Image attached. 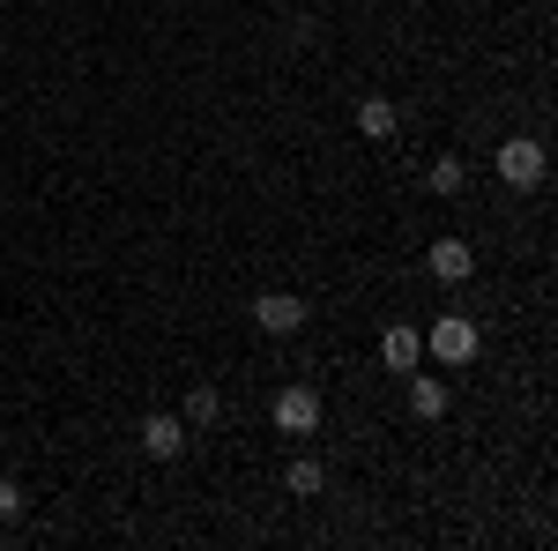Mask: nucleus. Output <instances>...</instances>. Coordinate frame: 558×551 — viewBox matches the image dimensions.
Masks as SVG:
<instances>
[{"mask_svg": "<svg viewBox=\"0 0 558 551\" xmlns=\"http://www.w3.org/2000/svg\"><path fill=\"white\" fill-rule=\"evenodd\" d=\"M425 350L439 358V366H470L476 350H484V336H476V321H462V313H439L425 328Z\"/></svg>", "mask_w": 558, "mask_h": 551, "instance_id": "nucleus-1", "label": "nucleus"}, {"mask_svg": "<svg viewBox=\"0 0 558 551\" xmlns=\"http://www.w3.org/2000/svg\"><path fill=\"white\" fill-rule=\"evenodd\" d=\"M499 179L507 187H544V142H529V134H514V142H499Z\"/></svg>", "mask_w": 558, "mask_h": 551, "instance_id": "nucleus-2", "label": "nucleus"}, {"mask_svg": "<svg viewBox=\"0 0 558 551\" xmlns=\"http://www.w3.org/2000/svg\"><path fill=\"white\" fill-rule=\"evenodd\" d=\"M313 424H320V387H283V395H276V432H291V440H305V432H313Z\"/></svg>", "mask_w": 558, "mask_h": 551, "instance_id": "nucleus-3", "label": "nucleus"}, {"mask_svg": "<svg viewBox=\"0 0 558 551\" xmlns=\"http://www.w3.org/2000/svg\"><path fill=\"white\" fill-rule=\"evenodd\" d=\"M254 321L268 328V336H299V328H305V298L299 291H260L254 298Z\"/></svg>", "mask_w": 558, "mask_h": 551, "instance_id": "nucleus-4", "label": "nucleus"}, {"mask_svg": "<svg viewBox=\"0 0 558 551\" xmlns=\"http://www.w3.org/2000/svg\"><path fill=\"white\" fill-rule=\"evenodd\" d=\"M432 276H439V284H470L476 276L470 239H439V247H432Z\"/></svg>", "mask_w": 558, "mask_h": 551, "instance_id": "nucleus-5", "label": "nucleus"}, {"mask_svg": "<svg viewBox=\"0 0 558 551\" xmlns=\"http://www.w3.org/2000/svg\"><path fill=\"white\" fill-rule=\"evenodd\" d=\"M417 358H425V336H417V328H387L380 336V366L387 373H417Z\"/></svg>", "mask_w": 558, "mask_h": 551, "instance_id": "nucleus-6", "label": "nucleus"}, {"mask_svg": "<svg viewBox=\"0 0 558 551\" xmlns=\"http://www.w3.org/2000/svg\"><path fill=\"white\" fill-rule=\"evenodd\" d=\"M142 447H149L157 463H172L179 447H186V418H149L142 424Z\"/></svg>", "mask_w": 558, "mask_h": 551, "instance_id": "nucleus-7", "label": "nucleus"}, {"mask_svg": "<svg viewBox=\"0 0 558 551\" xmlns=\"http://www.w3.org/2000/svg\"><path fill=\"white\" fill-rule=\"evenodd\" d=\"M395 128H402L395 97H365V105H357V134H365V142H387Z\"/></svg>", "mask_w": 558, "mask_h": 551, "instance_id": "nucleus-8", "label": "nucleus"}, {"mask_svg": "<svg viewBox=\"0 0 558 551\" xmlns=\"http://www.w3.org/2000/svg\"><path fill=\"white\" fill-rule=\"evenodd\" d=\"M402 381H410V373H402ZM447 403H454L447 381H425V373L410 381V410H417V418H447Z\"/></svg>", "mask_w": 558, "mask_h": 551, "instance_id": "nucleus-9", "label": "nucleus"}, {"mask_svg": "<svg viewBox=\"0 0 558 551\" xmlns=\"http://www.w3.org/2000/svg\"><path fill=\"white\" fill-rule=\"evenodd\" d=\"M320 484H328V469L313 463V455H299V463L283 469V492H291V500H313V492H320Z\"/></svg>", "mask_w": 558, "mask_h": 551, "instance_id": "nucleus-10", "label": "nucleus"}, {"mask_svg": "<svg viewBox=\"0 0 558 551\" xmlns=\"http://www.w3.org/2000/svg\"><path fill=\"white\" fill-rule=\"evenodd\" d=\"M179 418H186V432H194V424H216V418H223V395H216V387H194Z\"/></svg>", "mask_w": 558, "mask_h": 551, "instance_id": "nucleus-11", "label": "nucleus"}, {"mask_svg": "<svg viewBox=\"0 0 558 551\" xmlns=\"http://www.w3.org/2000/svg\"><path fill=\"white\" fill-rule=\"evenodd\" d=\"M432 187H439V194H462V187H470V165H462V157H439V165H432Z\"/></svg>", "mask_w": 558, "mask_h": 551, "instance_id": "nucleus-12", "label": "nucleus"}, {"mask_svg": "<svg viewBox=\"0 0 558 551\" xmlns=\"http://www.w3.org/2000/svg\"><path fill=\"white\" fill-rule=\"evenodd\" d=\"M23 514V492H15V477H0V522H15Z\"/></svg>", "mask_w": 558, "mask_h": 551, "instance_id": "nucleus-13", "label": "nucleus"}]
</instances>
